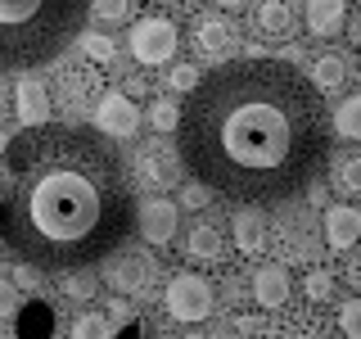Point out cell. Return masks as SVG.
<instances>
[{
  "mask_svg": "<svg viewBox=\"0 0 361 339\" xmlns=\"http://www.w3.org/2000/svg\"><path fill=\"white\" fill-rule=\"evenodd\" d=\"M180 163L235 203H285L321 177L330 158V109L285 59L244 54L212 68L176 118Z\"/></svg>",
  "mask_w": 361,
  "mask_h": 339,
  "instance_id": "cell-1",
  "label": "cell"
},
{
  "mask_svg": "<svg viewBox=\"0 0 361 339\" xmlns=\"http://www.w3.org/2000/svg\"><path fill=\"white\" fill-rule=\"evenodd\" d=\"M135 231V195L118 150L99 131L37 122L5 145L0 240L41 271L109 258Z\"/></svg>",
  "mask_w": 361,
  "mask_h": 339,
  "instance_id": "cell-2",
  "label": "cell"
},
{
  "mask_svg": "<svg viewBox=\"0 0 361 339\" xmlns=\"http://www.w3.org/2000/svg\"><path fill=\"white\" fill-rule=\"evenodd\" d=\"M86 14L90 0H0V73H27L59 59Z\"/></svg>",
  "mask_w": 361,
  "mask_h": 339,
  "instance_id": "cell-3",
  "label": "cell"
},
{
  "mask_svg": "<svg viewBox=\"0 0 361 339\" xmlns=\"http://www.w3.org/2000/svg\"><path fill=\"white\" fill-rule=\"evenodd\" d=\"M127 45H131V59H140L145 68H163V64L176 54L180 32H176V23H172V18L149 14V18L131 23V37H127Z\"/></svg>",
  "mask_w": 361,
  "mask_h": 339,
  "instance_id": "cell-4",
  "label": "cell"
},
{
  "mask_svg": "<svg viewBox=\"0 0 361 339\" xmlns=\"http://www.w3.org/2000/svg\"><path fill=\"white\" fill-rule=\"evenodd\" d=\"M167 312L176 321H203L212 312V285L199 276V271H180L167 285Z\"/></svg>",
  "mask_w": 361,
  "mask_h": 339,
  "instance_id": "cell-5",
  "label": "cell"
},
{
  "mask_svg": "<svg viewBox=\"0 0 361 339\" xmlns=\"http://www.w3.org/2000/svg\"><path fill=\"white\" fill-rule=\"evenodd\" d=\"M95 131H104V141H127L140 131V109L131 95H109L95 105Z\"/></svg>",
  "mask_w": 361,
  "mask_h": 339,
  "instance_id": "cell-6",
  "label": "cell"
},
{
  "mask_svg": "<svg viewBox=\"0 0 361 339\" xmlns=\"http://www.w3.org/2000/svg\"><path fill=\"white\" fill-rule=\"evenodd\" d=\"M195 50L203 59H231L240 50V28L226 14H203L195 23Z\"/></svg>",
  "mask_w": 361,
  "mask_h": 339,
  "instance_id": "cell-7",
  "label": "cell"
},
{
  "mask_svg": "<svg viewBox=\"0 0 361 339\" xmlns=\"http://www.w3.org/2000/svg\"><path fill=\"white\" fill-rule=\"evenodd\" d=\"M104 276L118 294H140V290H149V280H154V263L145 254H118V249H113Z\"/></svg>",
  "mask_w": 361,
  "mask_h": 339,
  "instance_id": "cell-8",
  "label": "cell"
},
{
  "mask_svg": "<svg viewBox=\"0 0 361 339\" xmlns=\"http://www.w3.org/2000/svg\"><path fill=\"white\" fill-rule=\"evenodd\" d=\"M293 28H298V9H293V0H262V5L253 9V32L267 41H289Z\"/></svg>",
  "mask_w": 361,
  "mask_h": 339,
  "instance_id": "cell-9",
  "label": "cell"
},
{
  "mask_svg": "<svg viewBox=\"0 0 361 339\" xmlns=\"http://www.w3.org/2000/svg\"><path fill=\"white\" fill-rule=\"evenodd\" d=\"M135 167H140V181H149V186H172V181L180 177L176 167H180V154L176 150H167V145H145L140 154H135Z\"/></svg>",
  "mask_w": 361,
  "mask_h": 339,
  "instance_id": "cell-10",
  "label": "cell"
},
{
  "mask_svg": "<svg viewBox=\"0 0 361 339\" xmlns=\"http://www.w3.org/2000/svg\"><path fill=\"white\" fill-rule=\"evenodd\" d=\"M135 222H140V231H145L149 244H167L176 235V203L172 199H145V208L135 213Z\"/></svg>",
  "mask_w": 361,
  "mask_h": 339,
  "instance_id": "cell-11",
  "label": "cell"
},
{
  "mask_svg": "<svg viewBox=\"0 0 361 339\" xmlns=\"http://www.w3.org/2000/svg\"><path fill=\"white\" fill-rule=\"evenodd\" d=\"M325 240H330V249H338V254H348V249L361 240V213L353 203H334V208L325 213Z\"/></svg>",
  "mask_w": 361,
  "mask_h": 339,
  "instance_id": "cell-12",
  "label": "cell"
},
{
  "mask_svg": "<svg viewBox=\"0 0 361 339\" xmlns=\"http://www.w3.org/2000/svg\"><path fill=\"white\" fill-rule=\"evenodd\" d=\"M14 335L18 339H54V308L45 299H32L14 308Z\"/></svg>",
  "mask_w": 361,
  "mask_h": 339,
  "instance_id": "cell-13",
  "label": "cell"
},
{
  "mask_svg": "<svg viewBox=\"0 0 361 339\" xmlns=\"http://www.w3.org/2000/svg\"><path fill=\"white\" fill-rule=\"evenodd\" d=\"M14 109L23 118V127H37V122H50V90H45L37 77H23L14 90Z\"/></svg>",
  "mask_w": 361,
  "mask_h": 339,
  "instance_id": "cell-14",
  "label": "cell"
},
{
  "mask_svg": "<svg viewBox=\"0 0 361 339\" xmlns=\"http://www.w3.org/2000/svg\"><path fill=\"white\" fill-rule=\"evenodd\" d=\"M302 18H307V32L312 37H338L348 23V9L343 0H307V9H302Z\"/></svg>",
  "mask_w": 361,
  "mask_h": 339,
  "instance_id": "cell-15",
  "label": "cell"
},
{
  "mask_svg": "<svg viewBox=\"0 0 361 339\" xmlns=\"http://www.w3.org/2000/svg\"><path fill=\"white\" fill-rule=\"evenodd\" d=\"M253 299L262 303V308H280V303H289V271L285 267H262L253 276Z\"/></svg>",
  "mask_w": 361,
  "mask_h": 339,
  "instance_id": "cell-16",
  "label": "cell"
},
{
  "mask_svg": "<svg viewBox=\"0 0 361 339\" xmlns=\"http://www.w3.org/2000/svg\"><path fill=\"white\" fill-rule=\"evenodd\" d=\"M231 231H235V244H240L244 254L262 249V240H267V218H262V208H253V203H248L244 213H235Z\"/></svg>",
  "mask_w": 361,
  "mask_h": 339,
  "instance_id": "cell-17",
  "label": "cell"
},
{
  "mask_svg": "<svg viewBox=\"0 0 361 339\" xmlns=\"http://www.w3.org/2000/svg\"><path fill=\"white\" fill-rule=\"evenodd\" d=\"M185 249H190V258H199V263H217L226 244H221V231L212 222H199V226H190Z\"/></svg>",
  "mask_w": 361,
  "mask_h": 339,
  "instance_id": "cell-18",
  "label": "cell"
},
{
  "mask_svg": "<svg viewBox=\"0 0 361 339\" xmlns=\"http://www.w3.org/2000/svg\"><path fill=\"white\" fill-rule=\"evenodd\" d=\"M59 90H63V105H68V109L86 105V95H95V73H90L86 64H73V68H63V77H59Z\"/></svg>",
  "mask_w": 361,
  "mask_h": 339,
  "instance_id": "cell-19",
  "label": "cell"
},
{
  "mask_svg": "<svg viewBox=\"0 0 361 339\" xmlns=\"http://www.w3.org/2000/svg\"><path fill=\"white\" fill-rule=\"evenodd\" d=\"M343 82H348V54L325 50L321 59L312 64V86H316V90H338Z\"/></svg>",
  "mask_w": 361,
  "mask_h": 339,
  "instance_id": "cell-20",
  "label": "cell"
},
{
  "mask_svg": "<svg viewBox=\"0 0 361 339\" xmlns=\"http://www.w3.org/2000/svg\"><path fill=\"white\" fill-rule=\"evenodd\" d=\"M330 131H338L343 141H357L361 136V95H348L343 105H338V113L330 118Z\"/></svg>",
  "mask_w": 361,
  "mask_h": 339,
  "instance_id": "cell-21",
  "label": "cell"
},
{
  "mask_svg": "<svg viewBox=\"0 0 361 339\" xmlns=\"http://www.w3.org/2000/svg\"><path fill=\"white\" fill-rule=\"evenodd\" d=\"M82 54L90 64H113L118 59V41L109 32H82Z\"/></svg>",
  "mask_w": 361,
  "mask_h": 339,
  "instance_id": "cell-22",
  "label": "cell"
},
{
  "mask_svg": "<svg viewBox=\"0 0 361 339\" xmlns=\"http://www.w3.org/2000/svg\"><path fill=\"white\" fill-rule=\"evenodd\" d=\"M334 186L343 190V195H357V190H361V158H353V154L338 158V163H334Z\"/></svg>",
  "mask_w": 361,
  "mask_h": 339,
  "instance_id": "cell-23",
  "label": "cell"
},
{
  "mask_svg": "<svg viewBox=\"0 0 361 339\" xmlns=\"http://www.w3.org/2000/svg\"><path fill=\"white\" fill-rule=\"evenodd\" d=\"M73 339H109V316L104 312H86L73 326Z\"/></svg>",
  "mask_w": 361,
  "mask_h": 339,
  "instance_id": "cell-24",
  "label": "cell"
},
{
  "mask_svg": "<svg viewBox=\"0 0 361 339\" xmlns=\"http://www.w3.org/2000/svg\"><path fill=\"white\" fill-rule=\"evenodd\" d=\"M90 5H95V18L99 23H127L131 18V0H90Z\"/></svg>",
  "mask_w": 361,
  "mask_h": 339,
  "instance_id": "cell-25",
  "label": "cell"
},
{
  "mask_svg": "<svg viewBox=\"0 0 361 339\" xmlns=\"http://www.w3.org/2000/svg\"><path fill=\"white\" fill-rule=\"evenodd\" d=\"M176 118H180V105H176V100H158V105L149 109L154 131H176Z\"/></svg>",
  "mask_w": 361,
  "mask_h": 339,
  "instance_id": "cell-26",
  "label": "cell"
},
{
  "mask_svg": "<svg viewBox=\"0 0 361 339\" xmlns=\"http://www.w3.org/2000/svg\"><path fill=\"white\" fill-rule=\"evenodd\" d=\"M95 290H99V280L86 276V271H77V267H73V276H63V294H68V299H90Z\"/></svg>",
  "mask_w": 361,
  "mask_h": 339,
  "instance_id": "cell-27",
  "label": "cell"
},
{
  "mask_svg": "<svg viewBox=\"0 0 361 339\" xmlns=\"http://www.w3.org/2000/svg\"><path fill=\"white\" fill-rule=\"evenodd\" d=\"M195 86H199V73L190 64H176L172 73H167V90H176V95H190Z\"/></svg>",
  "mask_w": 361,
  "mask_h": 339,
  "instance_id": "cell-28",
  "label": "cell"
},
{
  "mask_svg": "<svg viewBox=\"0 0 361 339\" xmlns=\"http://www.w3.org/2000/svg\"><path fill=\"white\" fill-rule=\"evenodd\" d=\"M330 294H334V276H330V271H325V267L307 271V299L321 303V299H330Z\"/></svg>",
  "mask_w": 361,
  "mask_h": 339,
  "instance_id": "cell-29",
  "label": "cell"
},
{
  "mask_svg": "<svg viewBox=\"0 0 361 339\" xmlns=\"http://www.w3.org/2000/svg\"><path fill=\"white\" fill-rule=\"evenodd\" d=\"M208 199H212V190L203 186V181H195V186H180V208L199 213V208H208Z\"/></svg>",
  "mask_w": 361,
  "mask_h": 339,
  "instance_id": "cell-30",
  "label": "cell"
},
{
  "mask_svg": "<svg viewBox=\"0 0 361 339\" xmlns=\"http://www.w3.org/2000/svg\"><path fill=\"white\" fill-rule=\"evenodd\" d=\"M338 326H343V335H348V339H357V335H361V303H357V299H348L343 308H338Z\"/></svg>",
  "mask_w": 361,
  "mask_h": 339,
  "instance_id": "cell-31",
  "label": "cell"
},
{
  "mask_svg": "<svg viewBox=\"0 0 361 339\" xmlns=\"http://www.w3.org/2000/svg\"><path fill=\"white\" fill-rule=\"evenodd\" d=\"M113 339H154V335H149V326H145V321H131V326H122Z\"/></svg>",
  "mask_w": 361,
  "mask_h": 339,
  "instance_id": "cell-32",
  "label": "cell"
},
{
  "mask_svg": "<svg viewBox=\"0 0 361 339\" xmlns=\"http://www.w3.org/2000/svg\"><path fill=\"white\" fill-rule=\"evenodd\" d=\"M9 312H14V290L0 280V316H9Z\"/></svg>",
  "mask_w": 361,
  "mask_h": 339,
  "instance_id": "cell-33",
  "label": "cell"
},
{
  "mask_svg": "<svg viewBox=\"0 0 361 339\" xmlns=\"http://www.w3.org/2000/svg\"><path fill=\"white\" fill-rule=\"evenodd\" d=\"M14 276H18V290H32V285H37V267H18Z\"/></svg>",
  "mask_w": 361,
  "mask_h": 339,
  "instance_id": "cell-34",
  "label": "cell"
},
{
  "mask_svg": "<svg viewBox=\"0 0 361 339\" xmlns=\"http://www.w3.org/2000/svg\"><path fill=\"white\" fill-rule=\"evenodd\" d=\"M127 95H149V86H145V77H127Z\"/></svg>",
  "mask_w": 361,
  "mask_h": 339,
  "instance_id": "cell-35",
  "label": "cell"
},
{
  "mask_svg": "<svg viewBox=\"0 0 361 339\" xmlns=\"http://www.w3.org/2000/svg\"><path fill=\"white\" fill-rule=\"evenodd\" d=\"M109 316H127V299H113L109 303Z\"/></svg>",
  "mask_w": 361,
  "mask_h": 339,
  "instance_id": "cell-36",
  "label": "cell"
},
{
  "mask_svg": "<svg viewBox=\"0 0 361 339\" xmlns=\"http://www.w3.org/2000/svg\"><path fill=\"white\" fill-rule=\"evenodd\" d=\"M217 5H221V9H240L244 0H217Z\"/></svg>",
  "mask_w": 361,
  "mask_h": 339,
  "instance_id": "cell-37",
  "label": "cell"
},
{
  "mask_svg": "<svg viewBox=\"0 0 361 339\" xmlns=\"http://www.w3.org/2000/svg\"><path fill=\"white\" fill-rule=\"evenodd\" d=\"M5 109H9V95H5V90H0V118H5Z\"/></svg>",
  "mask_w": 361,
  "mask_h": 339,
  "instance_id": "cell-38",
  "label": "cell"
},
{
  "mask_svg": "<svg viewBox=\"0 0 361 339\" xmlns=\"http://www.w3.org/2000/svg\"><path fill=\"white\" fill-rule=\"evenodd\" d=\"M5 145H9V141H5V131H0V150H5Z\"/></svg>",
  "mask_w": 361,
  "mask_h": 339,
  "instance_id": "cell-39",
  "label": "cell"
},
{
  "mask_svg": "<svg viewBox=\"0 0 361 339\" xmlns=\"http://www.w3.org/2000/svg\"><path fill=\"white\" fill-rule=\"evenodd\" d=\"M185 339H203V335H185Z\"/></svg>",
  "mask_w": 361,
  "mask_h": 339,
  "instance_id": "cell-40",
  "label": "cell"
},
{
  "mask_svg": "<svg viewBox=\"0 0 361 339\" xmlns=\"http://www.w3.org/2000/svg\"><path fill=\"white\" fill-rule=\"evenodd\" d=\"M158 5H167V0H158Z\"/></svg>",
  "mask_w": 361,
  "mask_h": 339,
  "instance_id": "cell-41",
  "label": "cell"
},
{
  "mask_svg": "<svg viewBox=\"0 0 361 339\" xmlns=\"http://www.w3.org/2000/svg\"><path fill=\"white\" fill-rule=\"evenodd\" d=\"M0 339H5V335H0Z\"/></svg>",
  "mask_w": 361,
  "mask_h": 339,
  "instance_id": "cell-42",
  "label": "cell"
}]
</instances>
